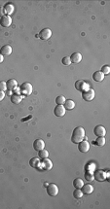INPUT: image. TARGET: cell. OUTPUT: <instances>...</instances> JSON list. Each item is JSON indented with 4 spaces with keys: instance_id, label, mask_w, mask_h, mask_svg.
<instances>
[{
    "instance_id": "obj_1",
    "label": "cell",
    "mask_w": 110,
    "mask_h": 209,
    "mask_svg": "<svg viewBox=\"0 0 110 209\" xmlns=\"http://www.w3.org/2000/svg\"><path fill=\"white\" fill-rule=\"evenodd\" d=\"M85 138V129L82 127H77L74 128L73 132L71 135V141L74 144H78L79 142H81L82 140H84Z\"/></svg>"
},
{
    "instance_id": "obj_2",
    "label": "cell",
    "mask_w": 110,
    "mask_h": 209,
    "mask_svg": "<svg viewBox=\"0 0 110 209\" xmlns=\"http://www.w3.org/2000/svg\"><path fill=\"white\" fill-rule=\"evenodd\" d=\"M32 90H33L32 85L30 84V83H28V82L22 83V84L21 85V87H20V92H21V94H22L24 95L31 94Z\"/></svg>"
},
{
    "instance_id": "obj_3",
    "label": "cell",
    "mask_w": 110,
    "mask_h": 209,
    "mask_svg": "<svg viewBox=\"0 0 110 209\" xmlns=\"http://www.w3.org/2000/svg\"><path fill=\"white\" fill-rule=\"evenodd\" d=\"M82 97H83L85 101H92L94 98V90L89 88L88 90L82 92Z\"/></svg>"
},
{
    "instance_id": "obj_4",
    "label": "cell",
    "mask_w": 110,
    "mask_h": 209,
    "mask_svg": "<svg viewBox=\"0 0 110 209\" xmlns=\"http://www.w3.org/2000/svg\"><path fill=\"white\" fill-rule=\"evenodd\" d=\"M39 167H40L39 168H41L42 170H51L52 167H53V162H52L48 158H43V160L40 162Z\"/></svg>"
},
{
    "instance_id": "obj_5",
    "label": "cell",
    "mask_w": 110,
    "mask_h": 209,
    "mask_svg": "<svg viewBox=\"0 0 110 209\" xmlns=\"http://www.w3.org/2000/svg\"><path fill=\"white\" fill-rule=\"evenodd\" d=\"M92 175H94V179L97 180V181H99V182H102V181H104L106 179L105 171H103L101 169L96 170L94 173H92Z\"/></svg>"
},
{
    "instance_id": "obj_6",
    "label": "cell",
    "mask_w": 110,
    "mask_h": 209,
    "mask_svg": "<svg viewBox=\"0 0 110 209\" xmlns=\"http://www.w3.org/2000/svg\"><path fill=\"white\" fill-rule=\"evenodd\" d=\"M47 193L50 196H56L59 193V188H57L56 184L54 183L49 184L48 187H47Z\"/></svg>"
},
{
    "instance_id": "obj_7",
    "label": "cell",
    "mask_w": 110,
    "mask_h": 209,
    "mask_svg": "<svg viewBox=\"0 0 110 209\" xmlns=\"http://www.w3.org/2000/svg\"><path fill=\"white\" fill-rule=\"evenodd\" d=\"M94 133L97 137H104L106 134V129L103 125H97L94 129Z\"/></svg>"
},
{
    "instance_id": "obj_8",
    "label": "cell",
    "mask_w": 110,
    "mask_h": 209,
    "mask_svg": "<svg viewBox=\"0 0 110 209\" xmlns=\"http://www.w3.org/2000/svg\"><path fill=\"white\" fill-rule=\"evenodd\" d=\"M78 150L81 153H87L90 150V143L87 140H82L78 143Z\"/></svg>"
},
{
    "instance_id": "obj_9",
    "label": "cell",
    "mask_w": 110,
    "mask_h": 209,
    "mask_svg": "<svg viewBox=\"0 0 110 209\" xmlns=\"http://www.w3.org/2000/svg\"><path fill=\"white\" fill-rule=\"evenodd\" d=\"M75 89L79 90V92H84V90L89 89V85L84 81H82V80H79V81L75 83Z\"/></svg>"
},
{
    "instance_id": "obj_10",
    "label": "cell",
    "mask_w": 110,
    "mask_h": 209,
    "mask_svg": "<svg viewBox=\"0 0 110 209\" xmlns=\"http://www.w3.org/2000/svg\"><path fill=\"white\" fill-rule=\"evenodd\" d=\"M54 114L57 117H63L65 115V108L63 105H57L54 109Z\"/></svg>"
},
{
    "instance_id": "obj_11",
    "label": "cell",
    "mask_w": 110,
    "mask_h": 209,
    "mask_svg": "<svg viewBox=\"0 0 110 209\" xmlns=\"http://www.w3.org/2000/svg\"><path fill=\"white\" fill-rule=\"evenodd\" d=\"M0 24H1V26H3V27H9L12 24L11 17L7 16V15L3 16L1 19H0Z\"/></svg>"
},
{
    "instance_id": "obj_12",
    "label": "cell",
    "mask_w": 110,
    "mask_h": 209,
    "mask_svg": "<svg viewBox=\"0 0 110 209\" xmlns=\"http://www.w3.org/2000/svg\"><path fill=\"white\" fill-rule=\"evenodd\" d=\"M51 36H52V31H51V29H49V28L42 29L39 33L40 39H42V40H48Z\"/></svg>"
},
{
    "instance_id": "obj_13",
    "label": "cell",
    "mask_w": 110,
    "mask_h": 209,
    "mask_svg": "<svg viewBox=\"0 0 110 209\" xmlns=\"http://www.w3.org/2000/svg\"><path fill=\"white\" fill-rule=\"evenodd\" d=\"M33 148L34 150L37 151V152H39L40 150L44 149L45 148V142L42 139H36L34 140L33 142Z\"/></svg>"
},
{
    "instance_id": "obj_14",
    "label": "cell",
    "mask_w": 110,
    "mask_h": 209,
    "mask_svg": "<svg viewBox=\"0 0 110 209\" xmlns=\"http://www.w3.org/2000/svg\"><path fill=\"white\" fill-rule=\"evenodd\" d=\"M0 54L3 57L10 56L12 54V47L10 45H4V46H2L1 49H0Z\"/></svg>"
},
{
    "instance_id": "obj_15",
    "label": "cell",
    "mask_w": 110,
    "mask_h": 209,
    "mask_svg": "<svg viewBox=\"0 0 110 209\" xmlns=\"http://www.w3.org/2000/svg\"><path fill=\"white\" fill-rule=\"evenodd\" d=\"M4 9V12H5V15H7V16H10L11 14L14 13V5L12 3H6L4 5L3 7Z\"/></svg>"
},
{
    "instance_id": "obj_16",
    "label": "cell",
    "mask_w": 110,
    "mask_h": 209,
    "mask_svg": "<svg viewBox=\"0 0 110 209\" xmlns=\"http://www.w3.org/2000/svg\"><path fill=\"white\" fill-rule=\"evenodd\" d=\"M6 85H7V89L9 90H14L18 87V82L15 79H10L6 82Z\"/></svg>"
},
{
    "instance_id": "obj_17",
    "label": "cell",
    "mask_w": 110,
    "mask_h": 209,
    "mask_svg": "<svg viewBox=\"0 0 110 209\" xmlns=\"http://www.w3.org/2000/svg\"><path fill=\"white\" fill-rule=\"evenodd\" d=\"M81 191L83 193V195H90V193H92L94 191V187L90 184H86V185H83L81 188Z\"/></svg>"
},
{
    "instance_id": "obj_18",
    "label": "cell",
    "mask_w": 110,
    "mask_h": 209,
    "mask_svg": "<svg viewBox=\"0 0 110 209\" xmlns=\"http://www.w3.org/2000/svg\"><path fill=\"white\" fill-rule=\"evenodd\" d=\"M70 57V60L72 63H79L80 61L82 60V55L80 54V53H74V54L71 55Z\"/></svg>"
},
{
    "instance_id": "obj_19",
    "label": "cell",
    "mask_w": 110,
    "mask_h": 209,
    "mask_svg": "<svg viewBox=\"0 0 110 209\" xmlns=\"http://www.w3.org/2000/svg\"><path fill=\"white\" fill-rule=\"evenodd\" d=\"M92 79L96 82H102L104 79V75L101 71H96L92 74Z\"/></svg>"
},
{
    "instance_id": "obj_20",
    "label": "cell",
    "mask_w": 110,
    "mask_h": 209,
    "mask_svg": "<svg viewBox=\"0 0 110 209\" xmlns=\"http://www.w3.org/2000/svg\"><path fill=\"white\" fill-rule=\"evenodd\" d=\"M10 99H11V102L13 103V104H19V103L22 101V97L20 94H14L13 95H11V97H10Z\"/></svg>"
},
{
    "instance_id": "obj_21",
    "label": "cell",
    "mask_w": 110,
    "mask_h": 209,
    "mask_svg": "<svg viewBox=\"0 0 110 209\" xmlns=\"http://www.w3.org/2000/svg\"><path fill=\"white\" fill-rule=\"evenodd\" d=\"M63 106L65 108V110H72L75 107V102L71 99H67V100H65V102H64Z\"/></svg>"
},
{
    "instance_id": "obj_22",
    "label": "cell",
    "mask_w": 110,
    "mask_h": 209,
    "mask_svg": "<svg viewBox=\"0 0 110 209\" xmlns=\"http://www.w3.org/2000/svg\"><path fill=\"white\" fill-rule=\"evenodd\" d=\"M29 165H30L31 167H34V168H39L40 158H32L31 160H29Z\"/></svg>"
},
{
    "instance_id": "obj_23",
    "label": "cell",
    "mask_w": 110,
    "mask_h": 209,
    "mask_svg": "<svg viewBox=\"0 0 110 209\" xmlns=\"http://www.w3.org/2000/svg\"><path fill=\"white\" fill-rule=\"evenodd\" d=\"M92 144L97 146H103L105 144V138L104 137H97L96 140L92 141Z\"/></svg>"
},
{
    "instance_id": "obj_24",
    "label": "cell",
    "mask_w": 110,
    "mask_h": 209,
    "mask_svg": "<svg viewBox=\"0 0 110 209\" xmlns=\"http://www.w3.org/2000/svg\"><path fill=\"white\" fill-rule=\"evenodd\" d=\"M83 185H84V182L82 179H80V178H76V179H74L73 186H74L75 189H81Z\"/></svg>"
},
{
    "instance_id": "obj_25",
    "label": "cell",
    "mask_w": 110,
    "mask_h": 209,
    "mask_svg": "<svg viewBox=\"0 0 110 209\" xmlns=\"http://www.w3.org/2000/svg\"><path fill=\"white\" fill-rule=\"evenodd\" d=\"M38 156H39V158H41V160H43V158H48V156H49V152L47 150H45V149H42V150H40L38 152Z\"/></svg>"
},
{
    "instance_id": "obj_26",
    "label": "cell",
    "mask_w": 110,
    "mask_h": 209,
    "mask_svg": "<svg viewBox=\"0 0 110 209\" xmlns=\"http://www.w3.org/2000/svg\"><path fill=\"white\" fill-rule=\"evenodd\" d=\"M73 196H74V198H76V200L82 198V196H83V193H82L81 189H76V190L73 192Z\"/></svg>"
},
{
    "instance_id": "obj_27",
    "label": "cell",
    "mask_w": 110,
    "mask_h": 209,
    "mask_svg": "<svg viewBox=\"0 0 110 209\" xmlns=\"http://www.w3.org/2000/svg\"><path fill=\"white\" fill-rule=\"evenodd\" d=\"M65 100L66 99L63 95H59V96L56 98V103H57V105H63Z\"/></svg>"
},
{
    "instance_id": "obj_28",
    "label": "cell",
    "mask_w": 110,
    "mask_h": 209,
    "mask_svg": "<svg viewBox=\"0 0 110 209\" xmlns=\"http://www.w3.org/2000/svg\"><path fill=\"white\" fill-rule=\"evenodd\" d=\"M85 179L89 181V182L94 180V175H92V171H86V173H85Z\"/></svg>"
},
{
    "instance_id": "obj_29",
    "label": "cell",
    "mask_w": 110,
    "mask_h": 209,
    "mask_svg": "<svg viewBox=\"0 0 110 209\" xmlns=\"http://www.w3.org/2000/svg\"><path fill=\"white\" fill-rule=\"evenodd\" d=\"M61 62L63 65H65V66H68V65L71 64V60H70V57H64L63 59H61Z\"/></svg>"
},
{
    "instance_id": "obj_30",
    "label": "cell",
    "mask_w": 110,
    "mask_h": 209,
    "mask_svg": "<svg viewBox=\"0 0 110 209\" xmlns=\"http://www.w3.org/2000/svg\"><path fill=\"white\" fill-rule=\"evenodd\" d=\"M101 72L103 73L104 76H105V75H108L110 73V66H108V65H104V66H102Z\"/></svg>"
},
{
    "instance_id": "obj_31",
    "label": "cell",
    "mask_w": 110,
    "mask_h": 209,
    "mask_svg": "<svg viewBox=\"0 0 110 209\" xmlns=\"http://www.w3.org/2000/svg\"><path fill=\"white\" fill-rule=\"evenodd\" d=\"M7 90V85H6V82H3V81H0V90Z\"/></svg>"
},
{
    "instance_id": "obj_32",
    "label": "cell",
    "mask_w": 110,
    "mask_h": 209,
    "mask_svg": "<svg viewBox=\"0 0 110 209\" xmlns=\"http://www.w3.org/2000/svg\"><path fill=\"white\" fill-rule=\"evenodd\" d=\"M4 97H5V92L3 90H0V101H2Z\"/></svg>"
},
{
    "instance_id": "obj_33",
    "label": "cell",
    "mask_w": 110,
    "mask_h": 209,
    "mask_svg": "<svg viewBox=\"0 0 110 209\" xmlns=\"http://www.w3.org/2000/svg\"><path fill=\"white\" fill-rule=\"evenodd\" d=\"M3 16H5L4 9H3V7H0V18H2Z\"/></svg>"
},
{
    "instance_id": "obj_34",
    "label": "cell",
    "mask_w": 110,
    "mask_h": 209,
    "mask_svg": "<svg viewBox=\"0 0 110 209\" xmlns=\"http://www.w3.org/2000/svg\"><path fill=\"white\" fill-rule=\"evenodd\" d=\"M3 59H4V57L2 56L1 54H0V63H1V62H3Z\"/></svg>"
},
{
    "instance_id": "obj_35",
    "label": "cell",
    "mask_w": 110,
    "mask_h": 209,
    "mask_svg": "<svg viewBox=\"0 0 110 209\" xmlns=\"http://www.w3.org/2000/svg\"><path fill=\"white\" fill-rule=\"evenodd\" d=\"M30 118H31V116H29V117H27L26 119H22V122H26V120H27V119H30Z\"/></svg>"
}]
</instances>
